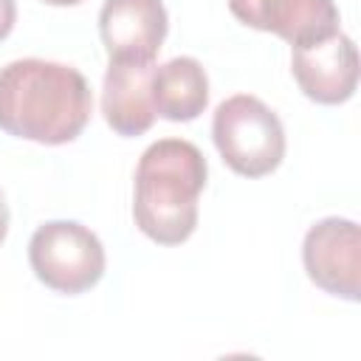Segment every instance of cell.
<instances>
[{"instance_id":"cell-5","label":"cell","mask_w":361,"mask_h":361,"mask_svg":"<svg viewBox=\"0 0 361 361\" xmlns=\"http://www.w3.org/2000/svg\"><path fill=\"white\" fill-rule=\"evenodd\" d=\"M302 262L316 288L347 302L361 293V231L355 220L324 217L307 228Z\"/></svg>"},{"instance_id":"cell-8","label":"cell","mask_w":361,"mask_h":361,"mask_svg":"<svg viewBox=\"0 0 361 361\" xmlns=\"http://www.w3.org/2000/svg\"><path fill=\"white\" fill-rule=\"evenodd\" d=\"M166 25L161 0H104L99 11V34L110 59L155 62Z\"/></svg>"},{"instance_id":"cell-6","label":"cell","mask_w":361,"mask_h":361,"mask_svg":"<svg viewBox=\"0 0 361 361\" xmlns=\"http://www.w3.org/2000/svg\"><path fill=\"white\" fill-rule=\"evenodd\" d=\"M290 71L299 90L319 104H344L358 87V51L355 42L336 31L327 39L293 48Z\"/></svg>"},{"instance_id":"cell-1","label":"cell","mask_w":361,"mask_h":361,"mask_svg":"<svg viewBox=\"0 0 361 361\" xmlns=\"http://www.w3.org/2000/svg\"><path fill=\"white\" fill-rule=\"evenodd\" d=\"M93 113L87 79L62 62L14 59L0 68V130L59 147L82 135Z\"/></svg>"},{"instance_id":"cell-13","label":"cell","mask_w":361,"mask_h":361,"mask_svg":"<svg viewBox=\"0 0 361 361\" xmlns=\"http://www.w3.org/2000/svg\"><path fill=\"white\" fill-rule=\"evenodd\" d=\"M42 3H48V6H76L82 0H42Z\"/></svg>"},{"instance_id":"cell-10","label":"cell","mask_w":361,"mask_h":361,"mask_svg":"<svg viewBox=\"0 0 361 361\" xmlns=\"http://www.w3.org/2000/svg\"><path fill=\"white\" fill-rule=\"evenodd\" d=\"M149 93L155 116L166 121H192L209 104V76L195 56H175L152 71Z\"/></svg>"},{"instance_id":"cell-7","label":"cell","mask_w":361,"mask_h":361,"mask_svg":"<svg viewBox=\"0 0 361 361\" xmlns=\"http://www.w3.org/2000/svg\"><path fill=\"white\" fill-rule=\"evenodd\" d=\"M228 8L243 25L276 34L290 48L327 39L338 31L333 0H228Z\"/></svg>"},{"instance_id":"cell-12","label":"cell","mask_w":361,"mask_h":361,"mask_svg":"<svg viewBox=\"0 0 361 361\" xmlns=\"http://www.w3.org/2000/svg\"><path fill=\"white\" fill-rule=\"evenodd\" d=\"M6 231H8V203H6V195L0 189V243L6 240Z\"/></svg>"},{"instance_id":"cell-2","label":"cell","mask_w":361,"mask_h":361,"mask_svg":"<svg viewBox=\"0 0 361 361\" xmlns=\"http://www.w3.org/2000/svg\"><path fill=\"white\" fill-rule=\"evenodd\" d=\"M206 158L183 138L149 144L135 166L133 217L158 245H180L197 228V197L206 186Z\"/></svg>"},{"instance_id":"cell-9","label":"cell","mask_w":361,"mask_h":361,"mask_svg":"<svg viewBox=\"0 0 361 361\" xmlns=\"http://www.w3.org/2000/svg\"><path fill=\"white\" fill-rule=\"evenodd\" d=\"M155 62H127V59H110L102 87V113L104 121L113 127V133L124 138L144 135L155 121L152 107V82Z\"/></svg>"},{"instance_id":"cell-4","label":"cell","mask_w":361,"mask_h":361,"mask_svg":"<svg viewBox=\"0 0 361 361\" xmlns=\"http://www.w3.org/2000/svg\"><path fill=\"white\" fill-rule=\"evenodd\" d=\"M28 262L34 276L56 293H85L104 276L102 240L76 220H51L31 234Z\"/></svg>"},{"instance_id":"cell-3","label":"cell","mask_w":361,"mask_h":361,"mask_svg":"<svg viewBox=\"0 0 361 361\" xmlns=\"http://www.w3.org/2000/svg\"><path fill=\"white\" fill-rule=\"evenodd\" d=\"M212 138L223 164L243 178L271 175L285 158V127L257 96L237 93L217 104Z\"/></svg>"},{"instance_id":"cell-11","label":"cell","mask_w":361,"mask_h":361,"mask_svg":"<svg viewBox=\"0 0 361 361\" xmlns=\"http://www.w3.org/2000/svg\"><path fill=\"white\" fill-rule=\"evenodd\" d=\"M17 23V3L14 0H0V42L11 34Z\"/></svg>"}]
</instances>
